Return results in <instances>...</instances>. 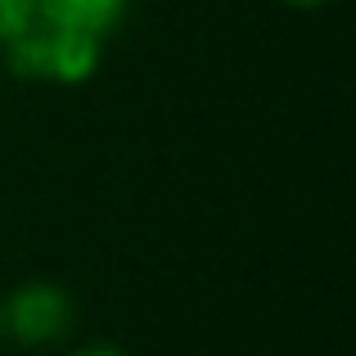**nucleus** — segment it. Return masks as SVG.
<instances>
[{
  "label": "nucleus",
  "instance_id": "obj_1",
  "mask_svg": "<svg viewBox=\"0 0 356 356\" xmlns=\"http://www.w3.org/2000/svg\"><path fill=\"white\" fill-rule=\"evenodd\" d=\"M104 41L81 27L59 23L45 9H32L23 27L5 41V63L23 81H50V86H77L95 72Z\"/></svg>",
  "mask_w": 356,
  "mask_h": 356
},
{
  "label": "nucleus",
  "instance_id": "obj_3",
  "mask_svg": "<svg viewBox=\"0 0 356 356\" xmlns=\"http://www.w3.org/2000/svg\"><path fill=\"white\" fill-rule=\"evenodd\" d=\"M127 5H131V0H36V9L54 14L59 23H68V27H81V32L99 36V41H104L122 18H127Z\"/></svg>",
  "mask_w": 356,
  "mask_h": 356
},
{
  "label": "nucleus",
  "instance_id": "obj_6",
  "mask_svg": "<svg viewBox=\"0 0 356 356\" xmlns=\"http://www.w3.org/2000/svg\"><path fill=\"white\" fill-rule=\"evenodd\" d=\"M284 5H293V9H316V5H325V0H284Z\"/></svg>",
  "mask_w": 356,
  "mask_h": 356
},
{
  "label": "nucleus",
  "instance_id": "obj_2",
  "mask_svg": "<svg viewBox=\"0 0 356 356\" xmlns=\"http://www.w3.org/2000/svg\"><path fill=\"white\" fill-rule=\"evenodd\" d=\"M72 325H77V302L54 280H27L0 307V334H9L18 348H50L68 339Z\"/></svg>",
  "mask_w": 356,
  "mask_h": 356
},
{
  "label": "nucleus",
  "instance_id": "obj_4",
  "mask_svg": "<svg viewBox=\"0 0 356 356\" xmlns=\"http://www.w3.org/2000/svg\"><path fill=\"white\" fill-rule=\"evenodd\" d=\"M32 9H36V0H0V45L32 18Z\"/></svg>",
  "mask_w": 356,
  "mask_h": 356
},
{
  "label": "nucleus",
  "instance_id": "obj_5",
  "mask_svg": "<svg viewBox=\"0 0 356 356\" xmlns=\"http://www.w3.org/2000/svg\"><path fill=\"white\" fill-rule=\"evenodd\" d=\"M72 356H122L118 348H86V352H72Z\"/></svg>",
  "mask_w": 356,
  "mask_h": 356
}]
</instances>
